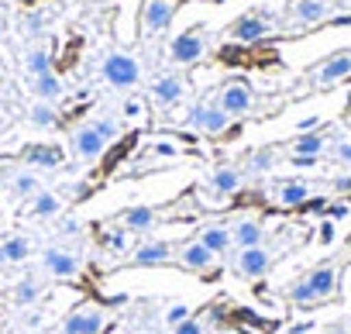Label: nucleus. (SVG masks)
<instances>
[{
  "instance_id": "obj_1",
  "label": "nucleus",
  "mask_w": 351,
  "mask_h": 334,
  "mask_svg": "<svg viewBox=\"0 0 351 334\" xmlns=\"http://www.w3.org/2000/svg\"><path fill=\"white\" fill-rule=\"evenodd\" d=\"M344 265H348L344 255L317 262L313 269H306L300 279H293L286 286V300L293 307H300V310H313V307L334 303L341 296V272H344Z\"/></svg>"
},
{
  "instance_id": "obj_2",
  "label": "nucleus",
  "mask_w": 351,
  "mask_h": 334,
  "mask_svg": "<svg viewBox=\"0 0 351 334\" xmlns=\"http://www.w3.org/2000/svg\"><path fill=\"white\" fill-rule=\"evenodd\" d=\"M107 327H110L107 307H100V303H93V300H83V303H76V307L62 317L59 334H104Z\"/></svg>"
},
{
  "instance_id": "obj_3",
  "label": "nucleus",
  "mask_w": 351,
  "mask_h": 334,
  "mask_svg": "<svg viewBox=\"0 0 351 334\" xmlns=\"http://www.w3.org/2000/svg\"><path fill=\"white\" fill-rule=\"evenodd\" d=\"M100 76L114 90H131V86L141 83V62L134 56H128V52H110L100 62Z\"/></svg>"
},
{
  "instance_id": "obj_4",
  "label": "nucleus",
  "mask_w": 351,
  "mask_h": 334,
  "mask_svg": "<svg viewBox=\"0 0 351 334\" xmlns=\"http://www.w3.org/2000/svg\"><path fill=\"white\" fill-rule=\"evenodd\" d=\"M214 104H217L228 117H248V114L255 110L258 97H255L252 83H245V80H228V83L217 90Z\"/></svg>"
},
{
  "instance_id": "obj_5",
  "label": "nucleus",
  "mask_w": 351,
  "mask_h": 334,
  "mask_svg": "<svg viewBox=\"0 0 351 334\" xmlns=\"http://www.w3.org/2000/svg\"><path fill=\"white\" fill-rule=\"evenodd\" d=\"M272 265H276V252H272L269 245L238 248V255H234V276H238V279H248V283L265 279V276L272 272Z\"/></svg>"
},
{
  "instance_id": "obj_6",
  "label": "nucleus",
  "mask_w": 351,
  "mask_h": 334,
  "mask_svg": "<svg viewBox=\"0 0 351 334\" xmlns=\"http://www.w3.org/2000/svg\"><path fill=\"white\" fill-rule=\"evenodd\" d=\"M204 56H207V32L204 28H190L169 42V62H176V66H197Z\"/></svg>"
},
{
  "instance_id": "obj_7",
  "label": "nucleus",
  "mask_w": 351,
  "mask_h": 334,
  "mask_svg": "<svg viewBox=\"0 0 351 334\" xmlns=\"http://www.w3.org/2000/svg\"><path fill=\"white\" fill-rule=\"evenodd\" d=\"M348 76H351V49L348 52H334L324 62H317L310 69V86L313 90H330V86L344 83Z\"/></svg>"
},
{
  "instance_id": "obj_8",
  "label": "nucleus",
  "mask_w": 351,
  "mask_h": 334,
  "mask_svg": "<svg viewBox=\"0 0 351 334\" xmlns=\"http://www.w3.org/2000/svg\"><path fill=\"white\" fill-rule=\"evenodd\" d=\"M176 265H180L183 272H193V276H214L217 255L193 238V241H183L180 248H176Z\"/></svg>"
},
{
  "instance_id": "obj_9",
  "label": "nucleus",
  "mask_w": 351,
  "mask_h": 334,
  "mask_svg": "<svg viewBox=\"0 0 351 334\" xmlns=\"http://www.w3.org/2000/svg\"><path fill=\"white\" fill-rule=\"evenodd\" d=\"M38 265H42V272H45L49 279H76V276L83 272L80 255L69 252V248H56V245H49V248L42 252Z\"/></svg>"
},
{
  "instance_id": "obj_10",
  "label": "nucleus",
  "mask_w": 351,
  "mask_h": 334,
  "mask_svg": "<svg viewBox=\"0 0 351 334\" xmlns=\"http://www.w3.org/2000/svg\"><path fill=\"white\" fill-rule=\"evenodd\" d=\"M180 4L183 0H145V8H141V32L152 38V35H162L176 14H180Z\"/></svg>"
},
{
  "instance_id": "obj_11",
  "label": "nucleus",
  "mask_w": 351,
  "mask_h": 334,
  "mask_svg": "<svg viewBox=\"0 0 351 334\" xmlns=\"http://www.w3.org/2000/svg\"><path fill=\"white\" fill-rule=\"evenodd\" d=\"M272 32H276V25H272V21H269V14H262V11L241 14V18L228 28V35H231L234 42H245V45H255V42L269 38Z\"/></svg>"
},
{
  "instance_id": "obj_12",
  "label": "nucleus",
  "mask_w": 351,
  "mask_h": 334,
  "mask_svg": "<svg viewBox=\"0 0 351 334\" xmlns=\"http://www.w3.org/2000/svg\"><path fill=\"white\" fill-rule=\"evenodd\" d=\"M231 121H234V117H228L214 100H204V104H197V107L190 110V124H193L197 131L210 134V138H221V134L231 128Z\"/></svg>"
},
{
  "instance_id": "obj_13",
  "label": "nucleus",
  "mask_w": 351,
  "mask_h": 334,
  "mask_svg": "<svg viewBox=\"0 0 351 334\" xmlns=\"http://www.w3.org/2000/svg\"><path fill=\"white\" fill-rule=\"evenodd\" d=\"M69 145H73V155H76L80 162H97V158L107 152V138H104L90 121H86V124H80V128H73Z\"/></svg>"
},
{
  "instance_id": "obj_14",
  "label": "nucleus",
  "mask_w": 351,
  "mask_h": 334,
  "mask_svg": "<svg viewBox=\"0 0 351 334\" xmlns=\"http://www.w3.org/2000/svg\"><path fill=\"white\" fill-rule=\"evenodd\" d=\"M45 293H49L45 279H38V276H25V279H18V283L8 289V303H11L14 310H28V307H38Z\"/></svg>"
},
{
  "instance_id": "obj_15",
  "label": "nucleus",
  "mask_w": 351,
  "mask_h": 334,
  "mask_svg": "<svg viewBox=\"0 0 351 334\" xmlns=\"http://www.w3.org/2000/svg\"><path fill=\"white\" fill-rule=\"evenodd\" d=\"M148 93H152V104H155V107L169 110V107H176V104L186 97V83L176 76V73H165V76H158V80L148 86Z\"/></svg>"
},
{
  "instance_id": "obj_16",
  "label": "nucleus",
  "mask_w": 351,
  "mask_h": 334,
  "mask_svg": "<svg viewBox=\"0 0 351 334\" xmlns=\"http://www.w3.org/2000/svg\"><path fill=\"white\" fill-rule=\"evenodd\" d=\"M327 14H330V4H327V0H289V21L300 25V28L324 25Z\"/></svg>"
},
{
  "instance_id": "obj_17",
  "label": "nucleus",
  "mask_w": 351,
  "mask_h": 334,
  "mask_svg": "<svg viewBox=\"0 0 351 334\" xmlns=\"http://www.w3.org/2000/svg\"><path fill=\"white\" fill-rule=\"evenodd\" d=\"M176 259V248L169 241H145L131 252V265L138 269H158V265H169Z\"/></svg>"
},
{
  "instance_id": "obj_18",
  "label": "nucleus",
  "mask_w": 351,
  "mask_h": 334,
  "mask_svg": "<svg viewBox=\"0 0 351 334\" xmlns=\"http://www.w3.org/2000/svg\"><path fill=\"white\" fill-rule=\"evenodd\" d=\"M197 241H200V245H207L217 259H224V255L234 248V241H231V224H221V221L204 224V228H200V235H197Z\"/></svg>"
},
{
  "instance_id": "obj_19",
  "label": "nucleus",
  "mask_w": 351,
  "mask_h": 334,
  "mask_svg": "<svg viewBox=\"0 0 351 334\" xmlns=\"http://www.w3.org/2000/svg\"><path fill=\"white\" fill-rule=\"evenodd\" d=\"M231 241L234 248H252V245H265V228L258 217H238L231 224Z\"/></svg>"
},
{
  "instance_id": "obj_20",
  "label": "nucleus",
  "mask_w": 351,
  "mask_h": 334,
  "mask_svg": "<svg viewBox=\"0 0 351 334\" xmlns=\"http://www.w3.org/2000/svg\"><path fill=\"white\" fill-rule=\"evenodd\" d=\"M313 197V187L306 180H282L276 183V204L279 207H303Z\"/></svg>"
},
{
  "instance_id": "obj_21",
  "label": "nucleus",
  "mask_w": 351,
  "mask_h": 334,
  "mask_svg": "<svg viewBox=\"0 0 351 334\" xmlns=\"http://www.w3.org/2000/svg\"><path fill=\"white\" fill-rule=\"evenodd\" d=\"M121 228L128 231V235H141V231H152L155 228V221H158V211L155 207H145V204H138V207H128V211H121Z\"/></svg>"
},
{
  "instance_id": "obj_22",
  "label": "nucleus",
  "mask_w": 351,
  "mask_h": 334,
  "mask_svg": "<svg viewBox=\"0 0 351 334\" xmlns=\"http://www.w3.org/2000/svg\"><path fill=\"white\" fill-rule=\"evenodd\" d=\"M21 158L28 165H42V169H59V165L66 162V152L59 145H25Z\"/></svg>"
},
{
  "instance_id": "obj_23",
  "label": "nucleus",
  "mask_w": 351,
  "mask_h": 334,
  "mask_svg": "<svg viewBox=\"0 0 351 334\" xmlns=\"http://www.w3.org/2000/svg\"><path fill=\"white\" fill-rule=\"evenodd\" d=\"M207 183L217 197H234L241 190V169H234V165H217Z\"/></svg>"
},
{
  "instance_id": "obj_24",
  "label": "nucleus",
  "mask_w": 351,
  "mask_h": 334,
  "mask_svg": "<svg viewBox=\"0 0 351 334\" xmlns=\"http://www.w3.org/2000/svg\"><path fill=\"white\" fill-rule=\"evenodd\" d=\"M32 238H25V235H11V238H4L0 241V262L4 265H14V262H25V259H32Z\"/></svg>"
},
{
  "instance_id": "obj_25",
  "label": "nucleus",
  "mask_w": 351,
  "mask_h": 334,
  "mask_svg": "<svg viewBox=\"0 0 351 334\" xmlns=\"http://www.w3.org/2000/svg\"><path fill=\"white\" fill-rule=\"evenodd\" d=\"M324 148H327V134H320V131H300L293 141H289V155H324Z\"/></svg>"
},
{
  "instance_id": "obj_26",
  "label": "nucleus",
  "mask_w": 351,
  "mask_h": 334,
  "mask_svg": "<svg viewBox=\"0 0 351 334\" xmlns=\"http://www.w3.org/2000/svg\"><path fill=\"white\" fill-rule=\"evenodd\" d=\"M32 93L45 104H56L66 93V86H62V80L56 73H42V76H32Z\"/></svg>"
},
{
  "instance_id": "obj_27",
  "label": "nucleus",
  "mask_w": 351,
  "mask_h": 334,
  "mask_svg": "<svg viewBox=\"0 0 351 334\" xmlns=\"http://www.w3.org/2000/svg\"><path fill=\"white\" fill-rule=\"evenodd\" d=\"M28 214H32V217H38V221L59 217V214H62V200H59L56 193H49V190H38V193L32 197V207H28Z\"/></svg>"
},
{
  "instance_id": "obj_28",
  "label": "nucleus",
  "mask_w": 351,
  "mask_h": 334,
  "mask_svg": "<svg viewBox=\"0 0 351 334\" xmlns=\"http://www.w3.org/2000/svg\"><path fill=\"white\" fill-rule=\"evenodd\" d=\"M25 73H28V76L52 73V56H49V49H42V45H32V49L25 52Z\"/></svg>"
},
{
  "instance_id": "obj_29",
  "label": "nucleus",
  "mask_w": 351,
  "mask_h": 334,
  "mask_svg": "<svg viewBox=\"0 0 351 334\" xmlns=\"http://www.w3.org/2000/svg\"><path fill=\"white\" fill-rule=\"evenodd\" d=\"M276 162H279L276 148H258V152H252V155H248L245 169H248V176H265V173L272 169Z\"/></svg>"
},
{
  "instance_id": "obj_30",
  "label": "nucleus",
  "mask_w": 351,
  "mask_h": 334,
  "mask_svg": "<svg viewBox=\"0 0 351 334\" xmlns=\"http://www.w3.org/2000/svg\"><path fill=\"white\" fill-rule=\"evenodd\" d=\"M28 121H32L35 128H52V124L59 121V110H56V104L38 100V104H32V107H28Z\"/></svg>"
},
{
  "instance_id": "obj_31",
  "label": "nucleus",
  "mask_w": 351,
  "mask_h": 334,
  "mask_svg": "<svg viewBox=\"0 0 351 334\" xmlns=\"http://www.w3.org/2000/svg\"><path fill=\"white\" fill-rule=\"evenodd\" d=\"M38 190H42L38 176H32V173H14V176H11V193H14V197H21V200H32Z\"/></svg>"
},
{
  "instance_id": "obj_32",
  "label": "nucleus",
  "mask_w": 351,
  "mask_h": 334,
  "mask_svg": "<svg viewBox=\"0 0 351 334\" xmlns=\"http://www.w3.org/2000/svg\"><path fill=\"white\" fill-rule=\"evenodd\" d=\"M186 317H193V307H190V303H183V300H176V303H169V307H165V313H162V324L172 331V327H180Z\"/></svg>"
},
{
  "instance_id": "obj_33",
  "label": "nucleus",
  "mask_w": 351,
  "mask_h": 334,
  "mask_svg": "<svg viewBox=\"0 0 351 334\" xmlns=\"http://www.w3.org/2000/svg\"><path fill=\"white\" fill-rule=\"evenodd\" d=\"M90 124H93V128H97V131L107 138V145L121 138V124H117V117H110V114H100V117H93Z\"/></svg>"
},
{
  "instance_id": "obj_34",
  "label": "nucleus",
  "mask_w": 351,
  "mask_h": 334,
  "mask_svg": "<svg viewBox=\"0 0 351 334\" xmlns=\"http://www.w3.org/2000/svg\"><path fill=\"white\" fill-rule=\"evenodd\" d=\"M45 324V317H42V310H35V307H28L21 317H18V331H38Z\"/></svg>"
},
{
  "instance_id": "obj_35",
  "label": "nucleus",
  "mask_w": 351,
  "mask_h": 334,
  "mask_svg": "<svg viewBox=\"0 0 351 334\" xmlns=\"http://www.w3.org/2000/svg\"><path fill=\"white\" fill-rule=\"evenodd\" d=\"M172 334H207V320L193 313V317H186L180 327H172Z\"/></svg>"
},
{
  "instance_id": "obj_36",
  "label": "nucleus",
  "mask_w": 351,
  "mask_h": 334,
  "mask_svg": "<svg viewBox=\"0 0 351 334\" xmlns=\"http://www.w3.org/2000/svg\"><path fill=\"white\" fill-rule=\"evenodd\" d=\"M334 162H341L344 169H351V138H344V141L334 145Z\"/></svg>"
},
{
  "instance_id": "obj_37",
  "label": "nucleus",
  "mask_w": 351,
  "mask_h": 334,
  "mask_svg": "<svg viewBox=\"0 0 351 334\" xmlns=\"http://www.w3.org/2000/svg\"><path fill=\"white\" fill-rule=\"evenodd\" d=\"M107 248H114V252H124V248H128V231L121 228V231L107 235Z\"/></svg>"
},
{
  "instance_id": "obj_38",
  "label": "nucleus",
  "mask_w": 351,
  "mask_h": 334,
  "mask_svg": "<svg viewBox=\"0 0 351 334\" xmlns=\"http://www.w3.org/2000/svg\"><path fill=\"white\" fill-rule=\"evenodd\" d=\"M42 28H45V25H42V14H28V18H25V32H28L32 38L42 35Z\"/></svg>"
},
{
  "instance_id": "obj_39",
  "label": "nucleus",
  "mask_w": 351,
  "mask_h": 334,
  "mask_svg": "<svg viewBox=\"0 0 351 334\" xmlns=\"http://www.w3.org/2000/svg\"><path fill=\"white\" fill-rule=\"evenodd\" d=\"M324 214L330 221H341V217H348V204H330V207H324Z\"/></svg>"
},
{
  "instance_id": "obj_40",
  "label": "nucleus",
  "mask_w": 351,
  "mask_h": 334,
  "mask_svg": "<svg viewBox=\"0 0 351 334\" xmlns=\"http://www.w3.org/2000/svg\"><path fill=\"white\" fill-rule=\"evenodd\" d=\"M289 162L300 165V169H310V165H317L320 158H317V155H289Z\"/></svg>"
},
{
  "instance_id": "obj_41",
  "label": "nucleus",
  "mask_w": 351,
  "mask_h": 334,
  "mask_svg": "<svg viewBox=\"0 0 351 334\" xmlns=\"http://www.w3.org/2000/svg\"><path fill=\"white\" fill-rule=\"evenodd\" d=\"M320 241H324V245H330V241H334V221H330V217L320 224Z\"/></svg>"
},
{
  "instance_id": "obj_42",
  "label": "nucleus",
  "mask_w": 351,
  "mask_h": 334,
  "mask_svg": "<svg viewBox=\"0 0 351 334\" xmlns=\"http://www.w3.org/2000/svg\"><path fill=\"white\" fill-rule=\"evenodd\" d=\"M330 190H337V193H351V176H337V180H330Z\"/></svg>"
},
{
  "instance_id": "obj_43",
  "label": "nucleus",
  "mask_w": 351,
  "mask_h": 334,
  "mask_svg": "<svg viewBox=\"0 0 351 334\" xmlns=\"http://www.w3.org/2000/svg\"><path fill=\"white\" fill-rule=\"evenodd\" d=\"M152 152H155V155H176V145H169V141H158V145H152Z\"/></svg>"
},
{
  "instance_id": "obj_44",
  "label": "nucleus",
  "mask_w": 351,
  "mask_h": 334,
  "mask_svg": "<svg viewBox=\"0 0 351 334\" xmlns=\"http://www.w3.org/2000/svg\"><path fill=\"white\" fill-rule=\"evenodd\" d=\"M313 128H320V117H306V121H300V131H313Z\"/></svg>"
},
{
  "instance_id": "obj_45",
  "label": "nucleus",
  "mask_w": 351,
  "mask_h": 334,
  "mask_svg": "<svg viewBox=\"0 0 351 334\" xmlns=\"http://www.w3.org/2000/svg\"><path fill=\"white\" fill-rule=\"evenodd\" d=\"M138 110H141V107H138V100H128V107H124V114H128V117H134Z\"/></svg>"
},
{
  "instance_id": "obj_46",
  "label": "nucleus",
  "mask_w": 351,
  "mask_h": 334,
  "mask_svg": "<svg viewBox=\"0 0 351 334\" xmlns=\"http://www.w3.org/2000/svg\"><path fill=\"white\" fill-rule=\"evenodd\" d=\"M59 228H62V235H73V231H76V228H80V224H76V221H62V224H59Z\"/></svg>"
},
{
  "instance_id": "obj_47",
  "label": "nucleus",
  "mask_w": 351,
  "mask_h": 334,
  "mask_svg": "<svg viewBox=\"0 0 351 334\" xmlns=\"http://www.w3.org/2000/svg\"><path fill=\"white\" fill-rule=\"evenodd\" d=\"M4 28H8V21H4V14H0V38H4Z\"/></svg>"
},
{
  "instance_id": "obj_48",
  "label": "nucleus",
  "mask_w": 351,
  "mask_h": 334,
  "mask_svg": "<svg viewBox=\"0 0 351 334\" xmlns=\"http://www.w3.org/2000/svg\"><path fill=\"white\" fill-rule=\"evenodd\" d=\"M344 124H348V128H351V107H348V114H344Z\"/></svg>"
},
{
  "instance_id": "obj_49",
  "label": "nucleus",
  "mask_w": 351,
  "mask_h": 334,
  "mask_svg": "<svg viewBox=\"0 0 351 334\" xmlns=\"http://www.w3.org/2000/svg\"><path fill=\"white\" fill-rule=\"evenodd\" d=\"M14 334H45V331H14Z\"/></svg>"
},
{
  "instance_id": "obj_50",
  "label": "nucleus",
  "mask_w": 351,
  "mask_h": 334,
  "mask_svg": "<svg viewBox=\"0 0 351 334\" xmlns=\"http://www.w3.org/2000/svg\"><path fill=\"white\" fill-rule=\"evenodd\" d=\"M217 334H238V331H228V327H224V331H217Z\"/></svg>"
}]
</instances>
